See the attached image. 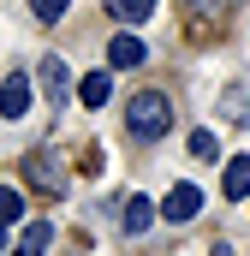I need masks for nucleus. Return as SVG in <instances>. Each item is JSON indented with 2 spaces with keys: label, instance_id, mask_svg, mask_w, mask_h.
I'll return each instance as SVG.
<instances>
[{
  "label": "nucleus",
  "instance_id": "1",
  "mask_svg": "<svg viewBox=\"0 0 250 256\" xmlns=\"http://www.w3.org/2000/svg\"><path fill=\"white\" fill-rule=\"evenodd\" d=\"M125 126L137 131V137H167V126H173V102H167L161 90H143V96L125 102Z\"/></svg>",
  "mask_w": 250,
  "mask_h": 256
},
{
  "label": "nucleus",
  "instance_id": "2",
  "mask_svg": "<svg viewBox=\"0 0 250 256\" xmlns=\"http://www.w3.org/2000/svg\"><path fill=\"white\" fill-rule=\"evenodd\" d=\"M18 167H24L30 191H42V196H60L66 185H72V173H66V155H60V149H36V155H24Z\"/></svg>",
  "mask_w": 250,
  "mask_h": 256
},
{
  "label": "nucleus",
  "instance_id": "3",
  "mask_svg": "<svg viewBox=\"0 0 250 256\" xmlns=\"http://www.w3.org/2000/svg\"><path fill=\"white\" fill-rule=\"evenodd\" d=\"M161 214H167L173 226L196 220V214H202V191H196V185H173V191H167V202H161Z\"/></svg>",
  "mask_w": 250,
  "mask_h": 256
},
{
  "label": "nucleus",
  "instance_id": "4",
  "mask_svg": "<svg viewBox=\"0 0 250 256\" xmlns=\"http://www.w3.org/2000/svg\"><path fill=\"white\" fill-rule=\"evenodd\" d=\"M42 96H48L54 108H66V102H72V72H66V60H54V54L42 60Z\"/></svg>",
  "mask_w": 250,
  "mask_h": 256
},
{
  "label": "nucleus",
  "instance_id": "5",
  "mask_svg": "<svg viewBox=\"0 0 250 256\" xmlns=\"http://www.w3.org/2000/svg\"><path fill=\"white\" fill-rule=\"evenodd\" d=\"M0 114H6V120L30 114V78H24V72H12V78L0 84Z\"/></svg>",
  "mask_w": 250,
  "mask_h": 256
},
{
  "label": "nucleus",
  "instance_id": "6",
  "mask_svg": "<svg viewBox=\"0 0 250 256\" xmlns=\"http://www.w3.org/2000/svg\"><path fill=\"white\" fill-rule=\"evenodd\" d=\"M220 191L232 196V202H244V196H250V155H232V161H226V173H220Z\"/></svg>",
  "mask_w": 250,
  "mask_h": 256
},
{
  "label": "nucleus",
  "instance_id": "7",
  "mask_svg": "<svg viewBox=\"0 0 250 256\" xmlns=\"http://www.w3.org/2000/svg\"><path fill=\"white\" fill-rule=\"evenodd\" d=\"M155 214H161V208H155L149 196H125V202H120V226H125V232H143Z\"/></svg>",
  "mask_w": 250,
  "mask_h": 256
},
{
  "label": "nucleus",
  "instance_id": "8",
  "mask_svg": "<svg viewBox=\"0 0 250 256\" xmlns=\"http://www.w3.org/2000/svg\"><path fill=\"white\" fill-rule=\"evenodd\" d=\"M108 96H114V78H108V72H90V78L78 84V102H84V108H108Z\"/></svg>",
  "mask_w": 250,
  "mask_h": 256
},
{
  "label": "nucleus",
  "instance_id": "9",
  "mask_svg": "<svg viewBox=\"0 0 250 256\" xmlns=\"http://www.w3.org/2000/svg\"><path fill=\"white\" fill-rule=\"evenodd\" d=\"M108 60H114V66H143V42H137L131 30H120V36L108 42Z\"/></svg>",
  "mask_w": 250,
  "mask_h": 256
},
{
  "label": "nucleus",
  "instance_id": "10",
  "mask_svg": "<svg viewBox=\"0 0 250 256\" xmlns=\"http://www.w3.org/2000/svg\"><path fill=\"white\" fill-rule=\"evenodd\" d=\"M48 238H54V226H48V220H30V226H24V250H30V256L48 250Z\"/></svg>",
  "mask_w": 250,
  "mask_h": 256
},
{
  "label": "nucleus",
  "instance_id": "11",
  "mask_svg": "<svg viewBox=\"0 0 250 256\" xmlns=\"http://www.w3.org/2000/svg\"><path fill=\"white\" fill-rule=\"evenodd\" d=\"M232 6H238V0H185V12H190V18H226Z\"/></svg>",
  "mask_w": 250,
  "mask_h": 256
},
{
  "label": "nucleus",
  "instance_id": "12",
  "mask_svg": "<svg viewBox=\"0 0 250 256\" xmlns=\"http://www.w3.org/2000/svg\"><path fill=\"white\" fill-rule=\"evenodd\" d=\"M114 12H120L125 24H137V18H149V12H155V0H114Z\"/></svg>",
  "mask_w": 250,
  "mask_h": 256
},
{
  "label": "nucleus",
  "instance_id": "13",
  "mask_svg": "<svg viewBox=\"0 0 250 256\" xmlns=\"http://www.w3.org/2000/svg\"><path fill=\"white\" fill-rule=\"evenodd\" d=\"M214 149H220L214 131H190V155H196V161H214Z\"/></svg>",
  "mask_w": 250,
  "mask_h": 256
},
{
  "label": "nucleus",
  "instance_id": "14",
  "mask_svg": "<svg viewBox=\"0 0 250 256\" xmlns=\"http://www.w3.org/2000/svg\"><path fill=\"white\" fill-rule=\"evenodd\" d=\"M18 214H24V196H18V191H0V226H12Z\"/></svg>",
  "mask_w": 250,
  "mask_h": 256
},
{
  "label": "nucleus",
  "instance_id": "15",
  "mask_svg": "<svg viewBox=\"0 0 250 256\" xmlns=\"http://www.w3.org/2000/svg\"><path fill=\"white\" fill-rule=\"evenodd\" d=\"M66 6H72V0H30V12H36L42 24H54V18H66Z\"/></svg>",
  "mask_w": 250,
  "mask_h": 256
},
{
  "label": "nucleus",
  "instance_id": "16",
  "mask_svg": "<svg viewBox=\"0 0 250 256\" xmlns=\"http://www.w3.org/2000/svg\"><path fill=\"white\" fill-rule=\"evenodd\" d=\"M208 256H232V250H226V244H214V250H208Z\"/></svg>",
  "mask_w": 250,
  "mask_h": 256
},
{
  "label": "nucleus",
  "instance_id": "17",
  "mask_svg": "<svg viewBox=\"0 0 250 256\" xmlns=\"http://www.w3.org/2000/svg\"><path fill=\"white\" fill-rule=\"evenodd\" d=\"M0 256H6V232H0Z\"/></svg>",
  "mask_w": 250,
  "mask_h": 256
},
{
  "label": "nucleus",
  "instance_id": "18",
  "mask_svg": "<svg viewBox=\"0 0 250 256\" xmlns=\"http://www.w3.org/2000/svg\"><path fill=\"white\" fill-rule=\"evenodd\" d=\"M12 256H30V250H24V244H18V250H12Z\"/></svg>",
  "mask_w": 250,
  "mask_h": 256
}]
</instances>
